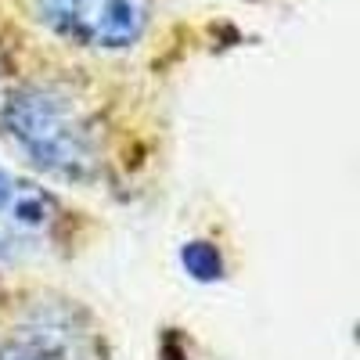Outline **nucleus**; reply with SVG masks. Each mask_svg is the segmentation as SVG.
<instances>
[{"mask_svg": "<svg viewBox=\"0 0 360 360\" xmlns=\"http://www.w3.org/2000/svg\"><path fill=\"white\" fill-rule=\"evenodd\" d=\"M0 137L37 173L90 184L101 173V127L72 90L58 83L15 86L0 105Z\"/></svg>", "mask_w": 360, "mask_h": 360, "instance_id": "obj_1", "label": "nucleus"}, {"mask_svg": "<svg viewBox=\"0 0 360 360\" xmlns=\"http://www.w3.org/2000/svg\"><path fill=\"white\" fill-rule=\"evenodd\" d=\"M44 29L90 51L134 47L152 18V0H33Z\"/></svg>", "mask_w": 360, "mask_h": 360, "instance_id": "obj_2", "label": "nucleus"}, {"mask_svg": "<svg viewBox=\"0 0 360 360\" xmlns=\"http://www.w3.org/2000/svg\"><path fill=\"white\" fill-rule=\"evenodd\" d=\"M180 263H184V270L195 281H202V285L224 278V256H220V249L213 242H202V238H198V242H188L184 249H180Z\"/></svg>", "mask_w": 360, "mask_h": 360, "instance_id": "obj_3", "label": "nucleus"}, {"mask_svg": "<svg viewBox=\"0 0 360 360\" xmlns=\"http://www.w3.org/2000/svg\"><path fill=\"white\" fill-rule=\"evenodd\" d=\"M0 360H40V353L25 349V346H4L0 349Z\"/></svg>", "mask_w": 360, "mask_h": 360, "instance_id": "obj_4", "label": "nucleus"}, {"mask_svg": "<svg viewBox=\"0 0 360 360\" xmlns=\"http://www.w3.org/2000/svg\"><path fill=\"white\" fill-rule=\"evenodd\" d=\"M11 191H15V176L0 166V209H4V202L11 198Z\"/></svg>", "mask_w": 360, "mask_h": 360, "instance_id": "obj_5", "label": "nucleus"}]
</instances>
